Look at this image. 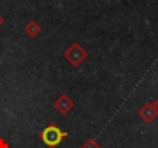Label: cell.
I'll list each match as a JSON object with an SVG mask.
<instances>
[{
  "label": "cell",
  "instance_id": "obj_1",
  "mask_svg": "<svg viewBox=\"0 0 158 148\" xmlns=\"http://www.w3.org/2000/svg\"><path fill=\"white\" fill-rule=\"evenodd\" d=\"M65 136H67V133L60 131L56 125H50V127H47L40 133V139H42V142L47 146H56V145H59L65 139Z\"/></svg>",
  "mask_w": 158,
  "mask_h": 148
},
{
  "label": "cell",
  "instance_id": "obj_2",
  "mask_svg": "<svg viewBox=\"0 0 158 148\" xmlns=\"http://www.w3.org/2000/svg\"><path fill=\"white\" fill-rule=\"evenodd\" d=\"M65 57L70 60V63H71V65L79 66V65L82 63V60L87 57V53H85L81 46H79V45H71V46L67 49Z\"/></svg>",
  "mask_w": 158,
  "mask_h": 148
},
{
  "label": "cell",
  "instance_id": "obj_3",
  "mask_svg": "<svg viewBox=\"0 0 158 148\" xmlns=\"http://www.w3.org/2000/svg\"><path fill=\"white\" fill-rule=\"evenodd\" d=\"M156 108L153 103H144L141 108H139V116L144 122H152L155 117H156Z\"/></svg>",
  "mask_w": 158,
  "mask_h": 148
},
{
  "label": "cell",
  "instance_id": "obj_4",
  "mask_svg": "<svg viewBox=\"0 0 158 148\" xmlns=\"http://www.w3.org/2000/svg\"><path fill=\"white\" fill-rule=\"evenodd\" d=\"M54 108H56L60 114H68V113H70V110L73 108V102L68 99V96L62 94V96L54 102Z\"/></svg>",
  "mask_w": 158,
  "mask_h": 148
},
{
  "label": "cell",
  "instance_id": "obj_5",
  "mask_svg": "<svg viewBox=\"0 0 158 148\" xmlns=\"http://www.w3.org/2000/svg\"><path fill=\"white\" fill-rule=\"evenodd\" d=\"M39 31H40V28H39V25H37L36 22H30V25L27 26V33H28L30 36H36Z\"/></svg>",
  "mask_w": 158,
  "mask_h": 148
},
{
  "label": "cell",
  "instance_id": "obj_6",
  "mask_svg": "<svg viewBox=\"0 0 158 148\" xmlns=\"http://www.w3.org/2000/svg\"><path fill=\"white\" fill-rule=\"evenodd\" d=\"M81 148H101V146H99L95 140H87V142H85Z\"/></svg>",
  "mask_w": 158,
  "mask_h": 148
},
{
  "label": "cell",
  "instance_id": "obj_7",
  "mask_svg": "<svg viewBox=\"0 0 158 148\" xmlns=\"http://www.w3.org/2000/svg\"><path fill=\"white\" fill-rule=\"evenodd\" d=\"M0 148H10V145H8L3 139H0Z\"/></svg>",
  "mask_w": 158,
  "mask_h": 148
},
{
  "label": "cell",
  "instance_id": "obj_8",
  "mask_svg": "<svg viewBox=\"0 0 158 148\" xmlns=\"http://www.w3.org/2000/svg\"><path fill=\"white\" fill-rule=\"evenodd\" d=\"M155 108H156V113H158V99L155 100Z\"/></svg>",
  "mask_w": 158,
  "mask_h": 148
},
{
  "label": "cell",
  "instance_id": "obj_9",
  "mask_svg": "<svg viewBox=\"0 0 158 148\" xmlns=\"http://www.w3.org/2000/svg\"><path fill=\"white\" fill-rule=\"evenodd\" d=\"M2 22H3V19H2V17H0V25H2Z\"/></svg>",
  "mask_w": 158,
  "mask_h": 148
}]
</instances>
